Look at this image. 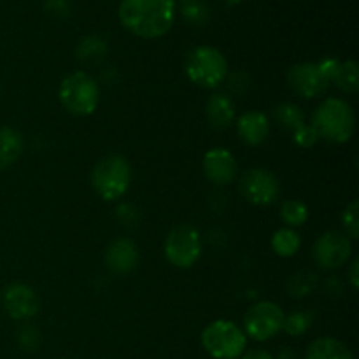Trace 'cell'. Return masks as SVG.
Instances as JSON below:
<instances>
[{"label":"cell","mask_w":359,"mask_h":359,"mask_svg":"<svg viewBox=\"0 0 359 359\" xmlns=\"http://www.w3.org/2000/svg\"><path fill=\"white\" fill-rule=\"evenodd\" d=\"M241 359H276L265 349H249L242 353Z\"/></svg>","instance_id":"34"},{"label":"cell","mask_w":359,"mask_h":359,"mask_svg":"<svg viewBox=\"0 0 359 359\" xmlns=\"http://www.w3.org/2000/svg\"><path fill=\"white\" fill-rule=\"evenodd\" d=\"M273 118L279 123L283 128L294 130L300 125H304V111H302L298 105L291 104V102H284V104H279L276 109H273Z\"/></svg>","instance_id":"23"},{"label":"cell","mask_w":359,"mask_h":359,"mask_svg":"<svg viewBox=\"0 0 359 359\" xmlns=\"http://www.w3.org/2000/svg\"><path fill=\"white\" fill-rule=\"evenodd\" d=\"M339 65H340V62L337 58H323L321 62L318 63V67H319V70H321L323 77H325L328 83H330V81H333L337 70H339Z\"/></svg>","instance_id":"32"},{"label":"cell","mask_w":359,"mask_h":359,"mask_svg":"<svg viewBox=\"0 0 359 359\" xmlns=\"http://www.w3.org/2000/svg\"><path fill=\"white\" fill-rule=\"evenodd\" d=\"M302 238L293 228H280L272 237V249L283 258H291L300 251Z\"/></svg>","instance_id":"21"},{"label":"cell","mask_w":359,"mask_h":359,"mask_svg":"<svg viewBox=\"0 0 359 359\" xmlns=\"http://www.w3.org/2000/svg\"><path fill=\"white\" fill-rule=\"evenodd\" d=\"M202 255V237L191 224H179L165 238V256L177 269H189Z\"/></svg>","instance_id":"7"},{"label":"cell","mask_w":359,"mask_h":359,"mask_svg":"<svg viewBox=\"0 0 359 359\" xmlns=\"http://www.w3.org/2000/svg\"><path fill=\"white\" fill-rule=\"evenodd\" d=\"M203 174L212 184H230L237 174V160L226 147H212L203 156Z\"/></svg>","instance_id":"13"},{"label":"cell","mask_w":359,"mask_h":359,"mask_svg":"<svg viewBox=\"0 0 359 359\" xmlns=\"http://www.w3.org/2000/svg\"><path fill=\"white\" fill-rule=\"evenodd\" d=\"M287 84L293 88L294 93L304 98H314L325 93L328 88V81L323 77L318 63H297L287 72Z\"/></svg>","instance_id":"12"},{"label":"cell","mask_w":359,"mask_h":359,"mask_svg":"<svg viewBox=\"0 0 359 359\" xmlns=\"http://www.w3.org/2000/svg\"><path fill=\"white\" fill-rule=\"evenodd\" d=\"M318 140H319V135L312 125H305L304 123V125H300L298 128L293 130V142L297 144L298 147L307 149V147L316 146Z\"/></svg>","instance_id":"28"},{"label":"cell","mask_w":359,"mask_h":359,"mask_svg":"<svg viewBox=\"0 0 359 359\" xmlns=\"http://www.w3.org/2000/svg\"><path fill=\"white\" fill-rule=\"evenodd\" d=\"M202 346L214 359H237L248 347V337L235 323L219 319L202 332Z\"/></svg>","instance_id":"6"},{"label":"cell","mask_w":359,"mask_h":359,"mask_svg":"<svg viewBox=\"0 0 359 359\" xmlns=\"http://www.w3.org/2000/svg\"><path fill=\"white\" fill-rule=\"evenodd\" d=\"M280 217L287 224V228L302 226V224L307 223L309 209L300 200H287L280 207Z\"/></svg>","instance_id":"24"},{"label":"cell","mask_w":359,"mask_h":359,"mask_svg":"<svg viewBox=\"0 0 359 359\" xmlns=\"http://www.w3.org/2000/svg\"><path fill=\"white\" fill-rule=\"evenodd\" d=\"M221 2H224L226 6H237V4H241L242 0H221Z\"/></svg>","instance_id":"36"},{"label":"cell","mask_w":359,"mask_h":359,"mask_svg":"<svg viewBox=\"0 0 359 359\" xmlns=\"http://www.w3.org/2000/svg\"><path fill=\"white\" fill-rule=\"evenodd\" d=\"M358 209H359V203L354 200L351 202L349 205L346 207V210L342 212V224L346 228V233L347 237L356 241L359 237V223H358Z\"/></svg>","instance_id":"27"},{"label":"cell","mask_w":359,"mask_h":359,"mask_svg":"<svg viewBox=\"0 0 359 359\" xmlns=\"http://www.w3.org/2000/svg\"><path fill=\"white\" fill-rule=\"evenodd\" d=\"M337 88L347 95L358 93L359 90V67L354 60H347V62H340L339 70H337L335 77Z\"/></svg>","instance_id":"22"},{"label":"cell","mask_w":359,"mask_h":359,"mask_svg":"<svg viewBox=\"0 0 359 359\" xmlns=\"http://www.w3.org/2000/svg\"><path fill=\"white\" fill-rule=\"evenodd\" d=\"M179 14L182 20L195 27H202L210 21V7L205 0H179Z\"/></svg>","instance_id":"19"},{"label":"cell","mask_w":359,"mask_h":359,"mask_svg":"<svg viewBox=\"0 0 359 359\" xmlns=\"http://www.w3.org/2000/svg\"><path fill=\"white\" fill-rule=\"evenodd\" d=\"M279 359H297V354H294L293 351L286 349V351H283V353L279 354Z\"/></svg>","instance_id":"35"},{"label":"cell","mask_w":359,"mask_h":359,"mask_svg":"<svg viewBox=\"0 0 359 359\" xmlns=\"http://www.w3.org/2000/svg\"><path fill=\"white\" fill-rule=\"evenodd\" d=\"M237 132L242 142L248 146H259L270 133V121L263 112L249 111L238 118Z\"/></svg>","instance_id":"15"},{"label":"cell","mask_w":359,"mask_h":359,"mask_svg":"<svg viewBox=\"0 0 359 359\" xmlns=\"http://www.w3.org/2000/svg\"><path fill=\"white\" fill-rule=\"evenodd\" d=\"M316 283H318V277L314 276L309 270H304V272H298L287 280V293L293 298H304L309 297V294L314 291Z\"/></svg>","instance_id":"25"},{"label":"cell","mask_w":359,"mask_h":359,"mask_svg":"<svg viewBox=\"0 0 359 359\" xmlns=\"http://www.w3.org/2000/svg\"><path fill=\"white\" fill-rule=\"evenodd\" d=\"M353 255L351 238L340 231H326L314 244V259L321 269L335 270L349 262Z\"/></svg>","instance_id":"10"},{"label":"cell","mask_w":359,"mask_h":359,"mask_svg":"<svg viewBox=\"0 0 359 359\" xmlns=\"http://www.w3.org/2000/svg\"><path fill=\"white\" fill-rule=\"evenodd\" d=\"M39 340H41V337H39V332L34 326L25 325L23 328L18 332V346L23 351H27V353H32V351L37 349Z\"/></svg>","instance_id":"29"},{"label":"cell","mask_w":359,"mask_h":359,"mask_svg":"<svg viewBox=\"0 0 359 359\" xmlns=\"http://www.w3.org/2000/svg\"><path fill=\"white\" fill-rule=\"evenodd\" d=\"M186 76L196 86L214 90L228 76V62L219 49L212 46H196L188 53L184 62Z\"/></svg>","instance_id":"3"},{"label":"cell","mask_w":359,"mask_h":359,"mask_svg":"<svg viewBox=\"0 0 359 359\" xmlns=\"http://www.w3.org/2000/svg\"><path fill=\"white\" fill-rule=\"evenodd\" d=\"M305 359H354L349 347L332 337H321L309 346Z\"/></svg>","instance_id":"18"},{"label":"cell","mask_w":359,"mask_h":359,"mask_svg":"<svg viewBox=\"0 0 359 359\" xmlns=\"http://www.w3.org/2000/svg\"><path fill=\"white\" fill-rule=\"evenodd\" d=\"M286 314L273 302H259L252 305L244 316V333L252 340L265 342L273 339L283 330Z\"/></svg>","instance_id":"8"},{"label":"cell","mask_w":359,"mask_h":359,"mask_svg":"<svg viewBox=\"0 0 359 359\" xmlns=\"http://www.w3.org/2000/svg\"><path fill=\"white\" fill-rule=\"evenodd\" d=\"M132 167L128 160L119 154H111L95 165L91 172V186L102 200L114 202L119 200L130 188Z\"/></svg>","instance_id":"4"},{"label":"cell","mask_w":359,"mask_h":359,"mask_svg":"<svg viewBox=\"0 0 359 359\" xmlns=\"http://www.w3.org/2000/svg\"><path fill=\"white\" fill-rule=\"evenodd\" d=\"M107 53V42L100 35H88L81 39L76 48V55L84 63H97Z\"/></svg>","instance_id":"20"},{"label":"cell","mask_w":359,"mask_h":359,"mask_svg":"<svg viewBox=\"0 0 359 359\" xmlns=\"http://www.w3.org/2000/svg\"><path fill=\"white\" fill-rule=\"evenodd\" d=\"M46 13L56 18H69L70 4L69 0H46L44 2Z\"/></svg>","instance_id":"30"},{"label":"cell","mask_w":359,"mask_h":359,"mask_svg":"<svg viewBox=\"0 0 359 359\" xmlns=\"http://www.w3.org/2000/svg\"><path fill=\"white\" fill-rule=\"evenodd\" d=\"M314 323V316L307 311H298L284 318L283 330L290 337H300L307 332Z\"/></svg>","instance_id":"26"},{"label":"cell","mask_w":359,"mask_h":359,"mask_svg":"<svg viewBox=\"0 0 359 359\" xmlns=\"http://www.w3.org/2000/svg\"><path fill=\"white\" fill-rule=\"evenodd\" d=\"M58 97L65 111L74 116H90L97 111L100 88L86 72H72L62 81Z\"/></svg>","instance_id":"5"},{"label":"cell","mask_w":359,"mask_h":359,"mask_svg":"<svg viewBox=\"0 0 359 359\" xmlns=\"http://www.w3.org/2000/svg\"><path fill=\"white\" fill-rule=\"evenodd\" d=\"M39 297L30 286L13 283L4 287L2 307L14 321H28L39 312Z\"/></svg>","instance_id":"11"},{"label":"cell","mask_w":359,"mask_h":359,"mask_svg":"<svg viewBox=\"0 0 359 359\" xmlns=\"http://www.w3.org/2000/svg\"><path fill=\"white\" fill-rule=\"evenodd\" d=\"M238 189L241 195L252 205L269 207L279 198L280 182L266 168H251L242 175Z\"/></svg>","instance_id":"9"},{"label":"cell","mask_w":359,"mask_h":359,"mask_svg":"<svg viewBox=\"0 0 359 359\" xmlns=\"http://www.w3.org/2000/svg\"><path fill=\"white\" fill-rule=\"evenodd\" d=\"M175 9V0H121L118 18L137 37L158 39L174 25Z\"/></svg>","instance_id":"1"},{"label":"cell","mask_w":359,"mask_h":359,"mask_svg":"<svg viewBox=\"0 0 359 359\" xmlns=\"http://www.w3.org/2000/svg\"><path fill=\"white\" fill-rule=\"evenodd\" d=\"M23 135L11 126L0 128V170L13 167L23 154Z\"/></svg>","instance_id":"17"},{"label":"cell","mask_w":359,"mask_h":359,"mask_svg":"<svg viewBox=\"0 0 359 359\" xmlns=\"http://www.w3.org/2000/svg\"><path fill=\"white\" fill-rule=\"evenodd\" d=\"M347 279H349L353 290H358L359 287V259H353L349 266V272H347Z\"/></svg>","instance_id":"33"},{"label":"cell","mask_w":359,"mask_h":359,"mask_svg":"<svg viewBox=\"0 0 359 359\" xmlns=\"http://www.w3.org/2000/svg\"><path fill=\"white\" fill-rule=\"evenodd\" d=\"M104 259L111 272L118 273V276H126V273L133 272L139 263V248L130 238L119 237L109 244Z\"/></svg>","instance_id":"14"},{"label":"cell","mask_w":359,"mask_h":359,"mask_svg":"<svg viewBox=\"0 0 359 359\" xmlns=\"http://www.w3.org/2000/svg\"><path fill=\"white\" fill-rule=\"evenodd\" d=\"M205 114L212 128L226 130L235 119V104L228 95H210L205 104Z\"/></svg>","instance_id":"16"},{"label":"cell","mask_w":359,"mask_h":359,"mask_svg":"<svg viewBox=\"0 0 359 359\" xmlns=\"http://www.w3.org/2000/svg\"><path fill=\"white\" fill-rule=\"evenodd\" d=\"M312 126L319 139L332 144H346L356 130V116L353 107L342 98H326L312 116Z\"/></svg>","instance_id":"2"},{"label":"cell","mask_w":359,"mask_h":359,"mask_svg":"<svg viewBox=\"0 0 359 359\" xmlns=\"http://www.w3.org/2000/svg\"><path fill=\"white\" fill-rule=\"evenodd\" d=\"M228 86L235 95H244L249 90V76L244 72H235L228 79Z\"/></svg>","instance_id":"31"}]
</instances>
